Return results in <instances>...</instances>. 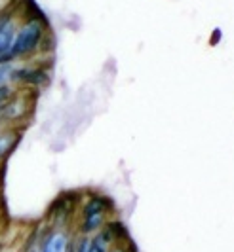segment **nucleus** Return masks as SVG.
Instances as JSON below:
<instances>
[{"instance_id":"obj_4","label":"nucleus","mask_w":234,"mask_h":252,"mask_svg":"<svg viewBox=\"0 0 234 252\" xmlns=\"http://www.w3.org/2000/svg\"><path fill=\"white\" fill-rule=\"evenodd\" d=\"M19 140H21V131H17V129L0 131V161H4L17 148Z\"/></svg>"},{"instance_id":"obj_3","label":"nucleus","mask_w":234,"mask_h":252,"mask_svg":"<svg viewBox=\"0 0 234 252\" xmlns=\"http://www.w3.org/2000/svg\"><path fill=\"white\" fill-rule=\"evenodd\" d=\"M107 220H109V213H105V211L82 213L80 224H78V231L82 235H93V233H97L107 224Z\"/></svg>"},{"instance_id":"obj_10","label":"nucleus","mask_w":234,"mask_h":252,"mask_svg":"<svg viewBox=\"0 0 234 252\" xmlns=\"http://www.w3.org/2000/svg\"><path fill=\"white\" fill-rule=\"evenodd\" d=\"M0 251H2V243H0Z\"/></svg>"},{"instance_id":"obj_6","label":"nucleus","mask_w":234,"mask_h":252,"mask_svg":"<svg viewBox=\"0 0 234 252\" xmlns=\"http://www.w3.org/2000/svg\"><path fill=\"white\" fill-rule=\"evenodd\" d=\"M90 235H80L77 239V243H75V251L73 252H88V249H90Z\"/></svg>"},{"instance_id":"obj_9","label":"nucleus","mask_w":234,"mask_h":252,"mask_svg":"<svg viewBox=\"0 0 234 252\" xmlns=\"http://www.w3.org/2000/svg\"><path fill=\"white\" fill-rule=\"evenodd\" d=\"M221 38H223L221 29H213V32H211V36H209V46H217V44L221 42Z\"/></svg>"},{"instance_id":"obj_7","label":"nucleus","mask_w":234,"mask_h":252,"mask_svg":"<svg viewBox=\"0 0 234 252\" xmlns=\"http://www.w3.org/2000/svg\"><path fill=\"white\" fill-rule=\"evenodd\" d=\"M12 66H13V63L0 64V86H2V84H10L8 80H10V72H12Z\"/></svg>"},{"instance_id":"obj_1","label":"nucleus","mask_w":234,"mask_h":252,"mask_svg":"<svg viewBox=\"0 0 234 252\" xmlns=\"http://www.w3.org/2000/svg\"><path fill=\"white\" fill-rule=\"evenodd\" d=\"M46 36H48V21L25 19L21 25H17V31H15L12 48H10L12 59L19 61L35 55L44 46Z\"/></svg>"},{"instance_id":"obj_2","label":"nucleus","mask_w":234,"mask_h":252,"mask_svg":"<svg viewBox=\"0 0 234 252\" xmlns=\"http://www.w3.org/2000/svg\"><path fill=\"white\" fill-rule=\"evenodd\" d=\"M10 84L17 86H29V88H44L50 82V74L46 72V68L40 66H12L10 72Z\"/></svg>"},{"instance_id":"obj_8","label":"nucleus","mask_w":234,"mask_h":252,"mask_svg":"<svg viewBox=\"0 0 234 252\" xmlns=\"http://www.w3.org/2000/svg\"><path fill=\"white\" fill-rule=\"evenodd\" d=\"M130 243H131L130 239L124 241V243H117V245H113V247H111V251L109 252H130V249H128V247H130Z\"/></svg>"},{"instance_id":"obj_5","label":"nucleus","mask_w":234,"mask_h":252,"mask_svg":"<svg viewBox=\"0 0 234 252\" xmlns=\"http://www.w3.org/2000/svg\"><path fill=\"white\" fill-rule=\"evenodd\" d=\"M13 95H15V89H13L12 84H2L0 86V106L6 101H10Z\"/></svg>"}]
</instances>
